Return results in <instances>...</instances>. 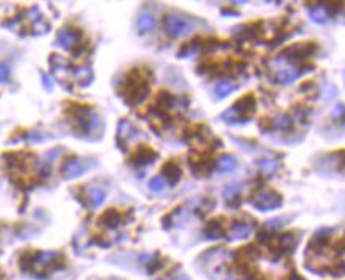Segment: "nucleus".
<instances>
[{"label": "nucleus", "instance_id": "nucleus-1", "mask_svg": "<svg viewBox=\"0 0 345 280\" xmlns=\"http://www.w3.org/2000/svg\"><path fill=\"white\" fill-rule=\"evenodd\" d=\"M149 95V84L144 75H141L139 70L131 72L127 79V84L123 85V96L131 104H138L144 101Z\"/></svg>", "mask_w": 345, "mask_h": 280}, {"label": "nucleus", "instance_id": "nucleus-2", "mask_svg": "<svg viewBox=\"0 0 345 280\" xmlns=\"http://www.w3.org/2000/svg\"><path fill=\"white\" fill-rule=\"evenodd\" d=\"M256 109V103L253 96H246L240 100L233 107L227 109L222 114V120L227 123H238V122H248Z\"/></svg>", "mask_w": 345, "mask_h": 280}, {"label": "nucleus", "instance_id": "nucleus-3", "mask_svg": "<svg viewBox=\"0 0 345 280\" xmlns=\"http://www.w3.org/2000/svg\"><path fill=\"white\" fill-rule=\"evenodd\" d=\"M270 66H272L273 72H275L277 82H280V84H283V85L291 84V82H294L300 74H302V70L294 66L293 59H288L284 56L275 58Z\"/></svg>", "mask_w": 345, "mask_h": 280}, {"label": "nucleus", "instance_id": "nucleus-4", "mask_svg": "<svg viewBox=\"0 0 345 280\" xmlns=\"http://www.w3.org/2000/svg\"><path fill=\"white\" fill-rule=\"evenodd\" d=\"M163 26H165V31L169 37H181L194 31L195 23L184 15L169 13L163 19Z\"/></svg>", "mask_w": 345, "mask_h": 280}, {"label": "nucleus", "instance_id": "nucleus-5", "mask_svg": "<svg viewBox=\"0 0 345 280\" xmlns=\"http://www.w3.org/2000/svg\"><path fill=\"white\" fill-rule=\"evenodd\" d=\"M72 125L77 133H91L93 130L98 128L99 119L98 115L86 107H77L72 112Z\"/></svg>", "mask_w": 345, "mask_h": 280}, {"label": "nucleus", "instance_id": "nucleus-6", "mask_svg": "<svg viewBox=\"0 0 345 280\" xmlns=\"http://www.w3.org/2000/svg\"><path fill=\"white\" fill-rule=\"evenodd\" d=\"M281 195L275 191H264L259 192L257 195H254L253 199V207L259 211H272L277 210L278 207L281 205Z\"/></svg>", "mask_w": 345, "mask_h": 280}, {"label": "nucleus", "instance_id": "nucleus-7", "mask_svg": "<svg viewBox=\"0 0 345 280\" xmlns=\"http://www.w3.org/2000/svg\"><path fill=\"white\" fill-rule=\"evenodd\" d=\"M85 170H86V165L83 160H80V158H70V160L64 163L61 173L66 179H72V178L80 176L82 173H85Z\"/></svg>", "mask_w": 345, "mask_h": 280}, {"label": "nucleus", "instance_id": "nucleus-8", "mask_svg": "<svg viewBox=\"0 0 345 280\" xmlns=\"http://www.w3.org/2000/svg\"><path fill=\"white\" fill-rule=\"evenodd\" d=\"M253 223H248V221H242V223H235L232 228L229 229V234L227 237L230 240H243V239H248L251 232H253Z\"/></svg>", "mask_w": 345, "mask_h": 280}, {"label": "nucleus", "instance_id": "nucleus-9", "mask_svg": "<svg viewBox=\"0 0 345 280\" xmlns=\"http://www.w3.org/2000/svg\"><path fill=\"white\" fill-rule=\"evenodd\" d=\"M58 260V253L56 251H42L35 256V261H34V267L35 272L38 276H42V271H45L50 266H53V262Z\"/></svg>", "mask_w": 345, "mask_h": 280}, {"label": "nucleus", "instance_id": "nucleus-10", "mask_svg": "<svg viewBox=\"0 0 345 280\" xmlns=\"http://www.w3.org/2000/svg\"><path fill=\"white\" fill-rule=\"evenodd\" d=\"M80 40V37L79 34H77L75 31L72 29H63V31H59V34H58V45L64 48V50H70V48H74L77 45V42Z\"/></svg>", "mask_w": 345, "mask_h": 280}, {"label": "nucleus", "instance_id": "nucleus-11", "mask_svg": "<svg viewBox=\"0 0 345 280\" xmlns=\"http://www.w3.org/2000/svg\"><path fill=\"white\" fill-rule=\"evenodd\" d=\"M136 135V128L134 125L128 122V120H122L118 125V131H117V140L118 144L123 147V142H128L133 136Z\"/></svg>", "mask_w": 345, "mask_h": 280}, {"label": "nucleus", "instance_id": "nucleus-12", "mask_svg": "<svg viewBox=\"0 0 345 280\" xmlns=\"http://www.w3.org/2000/svg\"><path fill=\"white\" fill-rule=\"evenodd\" d=\"M157 157L158 156H157L155 151L144 147V149H139L138 152L134 154L133 163H134L136 167H144V165H149V163H152L153 160H157Z\"/></svg>", "mask_w": 345, "mask_h": 280}, {"label": "nucleus", "instance_id": "nucleus-13", "mask_svg": "<svg viewBox=\"0 0 345 280\" xmlns=\"http://www.w3.org/2000/svg\"><path fill=\"white\" fill-rule=\"evenodd\" d=\"M310 18L315 21L316 24H325L328 18H329V12H328L326 5H310Z\"/></svg>", "mask_w": 345, "mask_h": 280}, {"label": "nucleus", "instance_id": "nucleus-14", "mask_svg": "<svg viewBox=\"0 0 345 280\" xmlns=\"http://www.w3.org/2000/svg\"><path fill=\"white\" fill-rule=\"evenodd\" d=\"M237 170V158L233 156H222L217 160V172L219 173H232Z\"/></svg>", "mask_w": 345, "mask_h": 280}, {"label": "nucleus", "instance_id": "nucleus-15", "mask_svg": "<svg viewBox=\"0 0 345 280\" xmlns=\"http://www.w3.org/2000/svg\"><path fill=\"white\" fill-rule=\"evenodd\" d=\"M163 175L168 178V181L171 184H176L179 178H181V168L178 163H174V162H169L166 163L165 167H163Z\"/></svg>", "mask_w": 345, "mask_h": 280}, {"label": "nucleus", "instance_id": "nucleus-16", "mask_svg": "<svg viewBox=\"0 0 345 280\" xmlns=\"http://www.w3.org/2000/svg\"><path fill=\"white\" fill-rule=\"evenodd\" d=\"M104 199H106V191L102 189H90L88 194H86V200H88L90 207L93 208L99 207L104 202Z\"/></svg>", "mask_w": 345, "mask_h": 280}, {"label": "nucleus", "instance_id": "nucleus-17", "mask_svg": "<svg viewBox=\"0 0 345 280\" xmlns=\"http://www.w3.org/2000/svg\"><path fill=\"white\" fill-rule=\"evenodd\" d=\"M120 221H122V215H120L118 211H115V210L106 211L101 218V223L106 224L107 228H117L120 224Z\"/></svg>", "mask_w": 345, "mask_h": 280}, {"label": "nucleus", "instance_id": "nucleus-18", "mask_svg": "<svg viewBox=\"0 0 345 280\" xmlns=\"http://www.w3.org/2000/svg\"><path fill=\"white\" fill-rule=\"evenodd\" d=\"M153 24H155V19L150 13H142L139 16V21H138V27H139V32L141 34H146V32H150L153 29Z\"/></svg>", "mask_w": 345, "mask_h": 280}, {"label": "nucleus", "instance_id": "nucleus-19", "mask_svg": "<svg viewBox=\"0 0 345 280\" xmlns=\"http://www.w3.org/2000/svg\"><path fill=\"white\" fill-rule=\"evenodd\" d=\"M222 226L219 221H211L208 223V226L205 228V235L208 239H219L222 237Z\"/></svg>", "mask_w": 345, "mask_h": 280}, {"label": "nucleus", "instance_id": "nucleus-20", "mask_svg": "<svg viewBox=\"0 0 345 280\" xmlns=\"http://www.w3.org/2000/svg\"><path fill=\"white\" fill-rule=\"evenodd\" d=\"M235 88H233V85L230 84V82L227 80H222V82H217L216 87H214V93H216V96L219 98V100H222V98H226L227 95H230Z\"/></svg>", "mask_w": 345, "mask_h": 280}, {"label": "nucleus", "instance_id": "nucleus-21", "mask_svg": "<svg viewBox=\"0 0 345 280\" xmlns=\"http://www.w3.org/2000/svg\"><path fill=\"white\" fill-rule=\"evenodd\" d=\"M259 168H261V172L264 173V175H273V173L277 172L278 163L275 160H272V158H265V160H262L259 163Z\"/></svg>", "mask_w": 345, "mask_h": 280}, {"label": "nucleus", "instance_id": "nucleus-22", "mask_svg": "<svg viewBox=\"0 0 345 280\" xmlns=\"http://www.w3.org/2000/svg\"><path fill=\"white\" fill-rule=\"evenodd\" d=\"M273 125H275L278 130H288L291 127V119H289L286 114H278L277 117L273 119Z\"/></svg>", "mask_w": 345, "mask_h": 280}, {"label": "nucleus", "instance_id": "nucleus-23", "mask_svg": "<svg viewBox=\"0 0 345 280\" xmlns=\"http://www.w3.org/2000/svg\"><path fill=\"white\" fill-rule=\"evenodd\" d=\"M75 79L80 80L82 85H86L91 80V69L90 68H80L75 72Z\"/></svg>", "mask_w": 345, "mask_h": 280}, {"label": "nucleus", "instance_id": "nucleus-24", "mask_svg": "<svg viewBox=\"0 0 345 280\" xmlns=\"http://www.w3.org/2000/svg\"><path fill=\"white\" fill-rule=\"evenodd\" d=\"M240 186L238 184H232V186H227L226 191H224V199H226L227 202H232L235 197H238L240 194Z\"/></svg>", "mask_w": 345, "mask_h": 280}, {"label": "nucleus", "instance_id": "nucleus-25", "mask_svg": "<svg viewBox=\"0 0 345 280\" xmlns=\"http://www.w3.org/2000/svg\"><path fill=\"white\" fill-rule=\"evenodd\" d=\"M149 188H150V191H155V192L163 191V188H165V179H163V176L152 178L149 181Z\"/></svg>", "mask_w": 345, "mask_h": 280}, {"label": "nucleus", "instance_id": "nucleus-26", "mask_svg": "<svg viewBox=\"0 0 345 280\" xmlns=\"http://www.w3.org/2000/svg\"><path fill=\"white\" fill-rule=\"evenodd\" d=\"M332 117H334V119H342V117H345V104L337 103L336 106L332 107Z\"/></svg>", "mask_w": 345, "mask_h": 280}, {"label": "nucleus", "instance_id": "nucleus-27", "mask_svg": "<svg viewBox=\"0 0 345 280\" xmlns=\"http://www.w3.org/2000/svg\"><path fill=\"white\" fill-rule=\"evenodd\" d=\"M10 77V68L5 63H0V84L7 82Z\"/></svg>", "mask_w": 345, "mask_h": 280}, {"label": "nucleus", "instance_id": "nucleus-28", "mask_svg": "<svg viewBox=\"0 0 345 280\" xmlns=\"http://www.w3.org/2000/svg\"><path fill=\"white\" fill-rule=\"evenodd\" d=\"M336 250H337L339 255L345 253V239H344V240H339V242L336 244Z\"/></svg>", "mask_w": 345, "mask_h": 280}, {"label": "nucleus", "instance_id": "nucleus-29", "mask_svg": "<svg viewBox=\"0 0 345 280\" xmlns=\"http://www.w3.org/2000/svg\"><path fill=\"white\" fill-rule=\"evenodd\" d=\"M42 79H43V85H45L48 90H51V88H53V82H51V79H47V75H42Z\"/></svg>", "mask_w": 345, "mask_h": 280}, {"label": "nucleus", "instance_id": "nucleus-30", "mask_svg": "<svg viewBox=\"0 0 345 280\" xmlns=\"http://www.w3.org/2000/svg\"><path fill=\"white\" fill-rule=\"evenodd\" d=\"M288 280H304L302 277H299V276H293V277H289Z\"/></svg>", "mask_w": 345, "mask_h": 280}, {"label": "nucleus", "instance_id": "nucleus-31", "mask_svg": "<svg viewBox=\"0 0 345 280\" xmlns=\"http://www.w3.org/2000/svg\"><path fill=\"white\" fill-rule=\"evenodd\" d=\"M178 280H187V277H185V276H181V279H178Z\"/></svg>", "mask_w": 345, "mask_h": 280}, {"label": "nucleus", "instance_id": "nucleus-32", "mask_svg": "<svg viewBox=\"0 0 345 280\" xmlns=\"http://www.w3.org/2000/svg\"><path fill=\"white\" fill-rule=\"evenodd\" d=\"M344 79H345V75H344Z\"/></svg>", "mask_w": 345, "mask_h": 280}]
</instances>
